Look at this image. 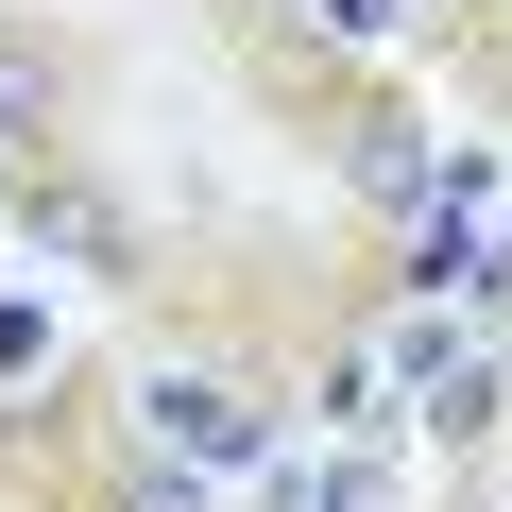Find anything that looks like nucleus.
Returning a JSON list of instances; mask_svg holds the SVG:
<instances>
[{
    "label": "nucleus",
    "instance_id": "obj_1",
    "mask_svg": "<svg viewBox=\"0 0 512 512\" xmlns=\"http://www.w3.org/2000/svg\"><path fill=\"white\" fill-rule=\"evenodd\" d=\"M154 427H171V444H222V461H256V444H274V427H256L222 376H171V393H154Z\"/></svg>",
    "mask_w": 512,
    "mask_h": 512
},
{
    "label": "nucleus",
    "instance_id": "obj_3",
    "mask_svg": "<svg viewBox=\"0 0 512 512\" xmlns=\"http://www.w3.org/2000/svg\"><path fill=\"white\" fill-rule=\"evenodd\" d=\"M35 239H52V256H86V274H120V256H137L103 188H35Z\"/></svg>",
    "mask_w": 512,
    "mask_h": 512
},
{
    "label": "nucleus",
    "instance_id": "obj_2",
    "mask_svg": "<svg viewBox=\"0 0 512 512\" xmlns=\"http://www.w3.org/2000/svg\"><path fill=\"white\" fill-rule=\"evenodd\" d=\"M52 103H69V52H52V35H18V18H0V137H35Z\"/></svg>",
    "mask_w": 512,
    "mask_h": 512
},
{
    "label": "nucleus",
    "instance_id": "obj_7",
    "mask_svg": "<svg viewBox=\"0 0 512 512\" xmlns=\"http://www.w3.org/2000/svg\"><path fill=\"white\" fill-rule=\"evenodd\" d=\"M325 512H393V495H376V461H342V478H325Z\"/></svg>",
    "mask_w": 512,
    "mask_h": 512
},
{
    "label": "nucleus",
    "instance_id": "obj_4",
    "mask_svg": "<svg viewBox=\"0 0 512 512\" xmlns=\"http://www.w3.org/2000/svg\"><path fill=\"white\" fill-rule=\"evenodd\" d=\"M342 154H359V188H376V205H410V188H427V120H393V103H376Z\"/></svg>",
    "mask_w": 512,
    "mask_h": 512
},
{
    "label": "nucleus",
    "instance_id": "obj_5",
    "mask_svg": "<svg viewBox=\"0 0 512 512\" xmlns=\"http://www.w3.org/2000/svg\"><path fill=\"white\" fill-rule=\"evenodd\" d=\"M410 274H427V291H478V274H495V239H478V205H444V222L410 239Z\"/></svg>",
    "mask_w": 512,
    "mask_h": 512
},
{
    "label": "nucleus",
    "instance_id": "obj_6",
    "mask_svg": "<svg viewBox=\"0 0 512 512\" xmlns=\"http://www.w3.org/2000/svg\"><path fill=\"white\" fill-rule=\"evenodd\" d=\"M120 512H205V478H188V461H154V478H137Z\"/></svg>",
    "mask_w": 512,
    "mask_h": 512
},
{
    "label": "nucleus",
    "instance_id": "obj_8",
    "mask_svg": "<svg viewBox=\"0 0 512 512\" xmlns=\"http://www.w3.org/2000/svg\"><path fill=\"white\" fill-rule=\"evenodd\" d=\"M308 18H325V35H376V18H393V0H308Z\"/></svg>",
    "mask_w": 512,
    "mask_h": 512
}]
</instances>
